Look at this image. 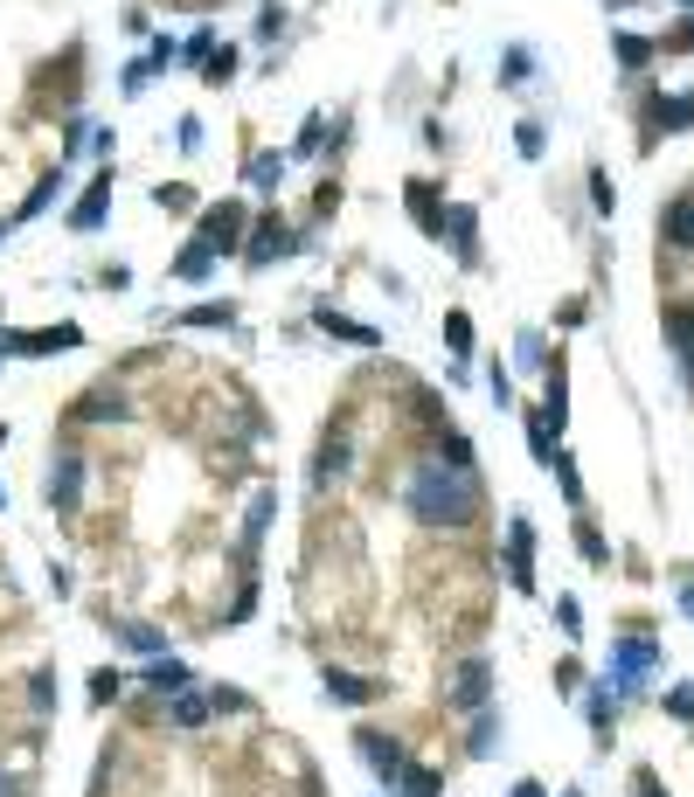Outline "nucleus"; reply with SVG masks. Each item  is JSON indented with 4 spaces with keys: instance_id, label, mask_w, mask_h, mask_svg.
<instances>
[{
    "instance_id": "f257e3e1",
    "label": "nucleus",
    "mask_w": 694,
    "mask_h": 797,
    "mask_svg": "<svg viewBox=\"0 0 694 797\" xmlns=\"http://www.w3.org/2000/svg\"><path fill=\"white\" fill-rule=\"evenodd\" d=\"M403 506L417 514L424 527H473L486 492H479V471H459L445 458H417L403 479Z\"/></svg>"
},
{
    "instance_id": "f03ea898",
    "label": "nucleus",
    "mask_w": 694,
    "mask_h": 797,
    "mask_svg": "<svg viewBox=\"0 0 694 797\" xmlns=\"http://www.w3.org/2000/svg\"><path fill=\"white\" fill-rule=\"evenodd\" d=\"M243 236H251V208L243 201H216L195 216V250H209V257H236Z\"/></svg>"
},
{
    "instance_id": "7ed1b4c3",
    "label": "nucleus",
    "mask_w": 694,
    "mask_h": 797,
    "mask_svg": "<svg viewBox=\"0 0 694 797\" xmlns=\"http://www.w3.org/2000/svg\"><path fill=\"white\" fill-rule=\"evenodd\" d=\"M445 700H452L459 714L494 708V659H486V652H465V659H459V673H452V687H445Z\"/></svg>"
},
{
    "instance_id": "20e7f679",
    "label": "nucleus",
    "mask_w": 694,
    "mask_h": 797,
    "mask_svg": "<svg viewBox=\"0 0 694 797\" xmlns=\"http://www.w3.org/2000/svg\"><path fill=\"white\" fill-rule=\"evenodd\" d=\"M653 666H660V645L632 632V638H618V645H611V673H605V687H618V694H640V679H646Z\"/></svg>"
},
{
    "instance_id": "39448f33",
    "label": "nucleus",
    "mask_w": 694,
    "mask_h": 797,
    "mask_svg": "<svg viewBox=\"0 0 694 797\" xmlns=\"http://www.w3.org/2000/svg\"><path fill=\"white\" fill-rule=\"evenodd\" d=\"M354 756L375 770V784H389L397 790V776L410 770V749H403V735H382V728H362L354 735Z\"/></svg>"
},
{
    "instance_id": "423d86ee",
    "label": "nucleus",
    "mask_w": 694,
    "mask_h": 797,
    "mask_svg": "<svg viewBox=\"0 0 694 797\" xmlns=\"http://www.w3.org/2000/svg\"><path fill=\"white\" fill-rule=\"evenodd\" d=\"M292 250H299V236H292L285 216H257L251 236H243V263H251V271H265L271 257H292Z\"/></svg>"
},
{
    "instance_id": "0eeeda50",
    "label": "nucleus",
    "mask_w": 694,
    "mask_h": 797,
    "mask_svg": "<svg viewBox=\"0 0 694 797\" xmlns=\"http://www.w3.org/2000/svg\"><path fill=\"white\" fill-rule=\"evenodd\" d=\"M84 479H90V458H77V451L49 458V479H42V492H49V506H56V514H77V506H84Z\"/></svg>"
},
{
    "instance_id": "6e6552de",
    "label": "nucleus",
    "mask_w": 694,
    "mask_h": 797,
    "mask_svg": "<svg viewBox=\"0 0 694 797\" xmlns=\"http://www.w3.org/2000/svg\"><path fill=\"white\" fill-rule=\"evenodd\" d=\"M640 125H646V146L660 139H673V132H694V98H667V90H653L646 98V111H640Z\"/></svg>"
},
{
    "instance_id": "1a4fd4ad",
    "label": "nucleus",
    "mask_w": 694,
    "mask_h": 797,
    "mask_svg": "<svg viewBox=\"0 0 694 797\" xmlns=\"http://www.w3.org/2000/svg\"><path fill=\"white\" fill-rule=\"evenodd\" d=\"M63 347H84V327H28V333H0V354H63Z\"/></svg>"
},
{
    "instance_id": "9d476101",
    "label": "nucleus",
    "mask_w": 694,
    "mask_h": 797,
    "mask_svg": "<svg viewBox=\"0 0 694 797\" xmlns=\"http://www.w3.org/2000/svg\"><path fill=\"white\" fill-rule=\"evenodd\" d=\"M348 465H354V430H348V424H333L327 438H320V451H313V492H327Z\"/></svg>"
},
{
    "instance_id": "9b49d317",
    "label": "nucleus",
    "mask_w": 694,
    "mask_h": 797,
    "mask_svg": "<svg viewBox=\"0 0 694 797\" xmlns=\"http://www.w3.org/2000/svg\"><path fill=\"white\" fill-rule=\"evenodd\" d=\"M508 583L521 597H535V527H528V514L508 520Z\"/></svg>"
},
{
    "instance_id": "f8f14e48",
    "label": "nucleus",
    "mask_w": 694,
    "mask_h": 797,
    "mask_svg": "<svg viewBox=\"0 0 694 797\" xmlns=\"http://www.w3.org/2000/svg\"><path fill=\"white\" fill-rule=\"evenodd\" d=\"M320 687H327L333 708H368V700H382V679H368V673H354V666H327Z\"/></svg>"
},
{
    "instance_id": "ddd939ff",
    "label": "nucleus",
    "mask_w": 694,
    "mask_h": 797,
    "mask_svg": "<svg viewBox=\"0 0 694 797\" xmlns=\"http://www.w3.org/2000/svg\"><path fill=\"white\" fill-rule=\"evenodd\" d=\"M105 216H111V167H98V181L84 187V201L70 208V230L90 236V230H105Z\"/></svg>"
},
{
    "instance_id": "4468645a",
    "label": "nucleus",
    "mask_w": 694,
    "mask_h": 797,
    "mask_svg": "<svg viewBox=\"0 0 694 797\" xmlns=\"http://www.w3.org/2000/svg\"><path fill=\"white\" fill-rule=\"evenodd\" d=\"M438 236H452L459 263H479V208H465V201H445V230H438Z\"/></svg>"
},
{
    "instance_id": "2eb2a0df",
    "label": "nucleus",
    "mask_w": 694,
    "mask_h": 797,
    "mask_svg": "<svg viewBox=\"0 0 694 797\" xmlns=\"http://www.w3.org/2000/svg\"><path fill=\"white\" fill-rule=\"evenodd\" d=\"M403 208H410V222H417L424 236L445 230V195H438V181H410V187H403Z\"/></svg>"
},
{
    "instance_id": "dca6fc26",
    "label": "nucleus",
    "mask_w": 694,
    "mask_h": 797,
    "mask_svg": "<svg viewBox=\"0 0 694 797\" xmlns=\"http://www.w3.org/2000/svg\"><path fill=\"white\" fill-rule=\"evenodd\" d=\"M271 520H278V486H257L251 492V514H243V568H251V555H257V541H265Z\"/></svg>"
},
{
    "instance_id": "f3484780",
    "label": "nucleus",
    "mask_w": 694,
    "mask_h": 797,
    "mask_svg": "<svg viewBox=\"0 0 694 797\" xmlns=\"http://www.w3.org/2000/svg\"><path fill=\"white\" fill-rule=\"evenodd\" d=\"M70 416H77V424H133V403H125L119 389H90Z\"/></svg>"
},
{
    "instance_id": "a211bd4d",
    "label": "nucleus",
    "mask_w": 694,
    "mask_h": 797,
    "mask_svg": "<svg viewBox=\"0 0 694 797\" xmlns=\"http://www.w3.org/2000/svg\"><path fill=\"white\" fill-rule=\"evenodd\" d=\"M160 714H167V728H202L216 708H209V687H187L174 700H160Z\"/></svg>"
},
{
    "instance_id": "6ab92c4d",
    "label": "nucleus",
    "mask_w": 694,
    "mask_h": 797,
    "mask_svg": "<svg viewBox=\"0 0 694 797\" xmlns=\"http://www.w3.org/2000/svg\"><path fill=\"white\" fill-rule=\"evenodd\" d=\"M146 687H154L160 700H174V694H187V687H195V673H187L174 652H160V659H146Z\"/></svg>"
},
{
    "instance_id": "aec40b11",
    "label": "nucleus",
    "mask_w": 694,
    "mask_h": 797,
    "mask_svg": "<svg viewBox=\"0 0 694 797\" xmlns=\"http://www.w3.org/2000/svg\"><path fill=\"white\" fill-rule=\"evenodd\" d=\"M313 327L333 333V340H354V347H382V333L362 327V319H348V312H333V306H313Z\"/></svg>"
},
{
    "instance_id": "412c9836",
    "label": "nucleus",
    "mask_w": 694,
    "mask_h": 797,
    "mask_svg": "<svg viewBox=\"0 0 694 797\" xmlns=\"http://www.w3.org/2000/svg\"><path fill=\"white\" fill-rule=\"evenodd\" d=\"M660 236L673 243V250H694V195H681V201L660 208Z\"/></svg>"
},
{
    "instance_id": "4be33fe9",
    "label": "nucleus",
    "mask_w": 694,
    "mask_h": 797,
    "mask_svg": "<svg viewBox=\"0 0 694 797\" xmlns=\"http://www.w3.org/2000/svg\"><path fill=\"white\" fill-rule=\"evenodd\" d=\"M667 340H673V354H681V368L694 375V306H667Z\"/></svg>"
},
{
    "instance_id": "5701e85b",
    "label": "nucleus",
    "mask_w": 694,
    "mask_h": 797,
    "mask_svg": "<svg viewBox=\"0 0 694 797\" xmlns=\"http://www.w3.org/2000/svg\"><path fill=\"white\" fill-rule=\"evenodd\" d=\"M500 735H508L500 708H479V714H473V735H465V749H473V756H494V749H500Z\"/></svg>"
},
{
    "instance_id": "b1692460",
    "label": "nucleus",
    "mask_w": 694,
    "mask_h": 797,
    "mask_svg": "<svg viewBox=\"0 0 694 797\" xmlns=\"http://www.w3.org/2000/svg\"><path fill=\"white\" fill-rule=\"evenodd\" d=\"M243 181H251L257 195H278V181H285V154H251V167H243Z\"/></svg>"
},
{
    "instance_id": "393cba45",
    "label": "nucleus",
    "mask_w": 694,
    "mask_h": 797,
    "mask_svg": "<svg viewBox=\"0 0 694 797\" xmlns=\"http://www.w3.org/2000/svg\"><path fill=\"white\" fill-rule=\"evenodd\" d=\"M576 555H584L590 568H611V541L597 535V520H590V514H576Z\"/></svg>"
},
{
    "instance_id": "a878e982",
    "label": "nucleus",
    "mask_w": 694,
    "mask_h": 797,
    "mask_svg": "<svg viewBox=\"0 0 694 797\" xmlns=\"http://www.w3.org/2000/svg\"><path fill=\"white\" fill-rule=\"evenodd\" d=\"M535 77V49L528 42H514V49H500V84H508V90H521V84H528Z\"/></svg>"
},
{
    "instance_id": "bb28decb",
    "label": "nucleus",
    "mask_w": 694,
    "mask_h": 797,
    "mask_svg": "<svg viewBox=\"0 0 694 797\" xmlns=\"http://www.w3.org/2000/svg\"><path fill=\"white\" fill-rule=\"evenodd\" d=\"M111 638H119L125 652H146V659H160V652H167V632H154V624H119Z\"/></svg>"
},
{
    "instance_id": "cd10ccee",
    "label": "nucleus",
    "mask_w": 694,
    "mask_h": 797,
    "mask_svg": "<svg viewBox=\"0 0 694 797\" xmlns=\"http://www.w3.org/2000/svg\"><path fill=\"white\" fill-rule=\"evenodd\" d=\"M528 451H535V465H556V424L541 416V403L528 409Z\"/></svg>"
},
{
    "instance_id": "c85d7f7f",
    "label": "nucleus",
    "mask_w": 694,
    "mask_h": 797,
    "mask_svg": "<svg viewBox=\"0 0 694 797\" xmlns=\"http://www.w3.org/2000/svg\"><path fill=\"white\" fill-rule=\"evenodd\" d=\"M445 790V776L430 770V763H410L403 776H397V797H438Z\"/></svg>"
},
{
    "instance_id": "c756f323",
    "label": "nucleus",
    "mask_w": 694,
    "mask_h": 797,
    "mask_svg": "<svg viewBox=\"0 0 694 797\" xmlns=\"http://www.w3.org/2000/svg\"><path fill=\"white\" fill-rule=\"evenodd\" d=\"M549 471H556V486H562V500H570V506H576V514H584V479H576V458H570V451H562V444H556V465H549Z\"/></svg>"
},
{
    "instance_id": "7c9ffc66",
    "label": "nucleus",
    "mask_w": 694,
    "mask_h": 797,
    "mask_svg": "<svg viewBox=\"0 0 694 797\" xmlns=\"http://www.w3.org/2000/svg\"><path fill=\"white\" fill-rule=\"evenodd\" d=\"M611 49H618V63H625V70H646L653 56H660V42H646V35H611Z\"/></svg>"
},
{
    "instance_id": "2f4dec72",
    "label": "nucleus",
    "mask_w": 694,
    "mask_h": 797,
    "mask_svg": "<svg viewBox=\"0 0 694 797\" xmlns=\"http://www.w3.org/2000/svg\"><path fill=\"white\" fill-rule=\"evenodd\" d=\"M167 271H174L181 284H202V278H209V271H216V257H209V250H195V243H187V250H181L174 263H167Z\"/></svg>"
},
{
    "instance_id": "473e14b6",
    "label": "nucleus",
    "mask_w": 694,
    "mask_h": 797,
    "mask_svg": "<svg viewBox=\"0 0 694 797\" xmlns=\"http://www.w3.org/2000/svg\"><path fill=\"white\" fill-rule=\"evenodd\" d=\"M236 63H243V56H236L230 42H222V49L209 56V63H202V84H209V90H222V84H236Z\"/></svg>"
},
{
    "instance_id": "72a5a7b5",
    "label": "nucleus",
    "mask_w": 694,
    "mask_h": 797,
    "mask_svg": "<svg viewBox=\"0 0 694 797\" xmlns=\"http://www.w3.org/2000/svg\"><path fill=\"white\" fill-rule=\"evenodd\" d=\"M111 700H125V673L98 666V673H90V708H111Z\"/></svg>"
},
{
    "instance_id": "f704fd0d",
    "label": "nucleus",
    "mask_w": 694,
    "mask_h": 797,
    "mask_svg": "<svg viewBox=\"0 0 694 797\" xmlns=\"http://www.w3.org/2000/svg\"><path fill=\"white\" fill-rule=\"evenodd\" d=\"M514 154H521V160H541V154H549V132H541V119H521V125H514Z\"/></svg>"
},
{
    "instance_id": "c9c22d12",
    "label": "nucleus",
    "mask_w": 694,
    "mask_h": 797,
    "mask_svg": "<svg viewBox=\"0 0 694 797\" xmlns=\"http://www.w3.org/2000/svg\"><path fill=\"white\" fill-rule=\"evenodd\" d=\"M445 347H452L459 360H465V354H473V319H465L459 306H452V312H445Z\"/></svg>"
},
{
    "instance_id": "e433bc0d",
    "label": "nucleus",
    "mask_w": 694,
    "mask_h": 797,
    "mask_svg": "<svg viewBox=\"0 0 694 797\" xmlns=\"http://www.w3.org/2000/svg\"><path fill=\"white\" fill-rule=\"evenodd\" d=\"M154 201H160V208H174V216H202V208H195V187H187V181L154 187Z\"/></svg>"
},
{
    "instance_id": "4c0bfd02",
    "label": "nucleus",
    "mask_w": 694,
    "mask_h": 797,
    "mask_svg": "<svg viewBox=\"0 0 694 797\" xmlns=\"http://www.w3.org/2000/svg\"><path fill=\"white\" fill-rule=\"evenodd\" d=\"M584 708H590V728H597V735H611V721H618V694H611V687H597Z\"/></svg>"
},
{
    "instance_id": "58836bf2",
    "label": "nucleus",
    "mask_w": 694,
    "mask_h": 797,
    "mask_svg": "<svg viewBox=\"0 0 694 797\" xmlns=\"http://www.w3.org/2000/svg\"><path fill=\"white\" fill-rule=\"evenodd\" d=\"M28 714H56V673L49 666L28 679Z\"/></svg>"
},
{
    "instance_id": "ea45409f",
    "label": "nucleus",
    "mask_w": 694,
    "mask_h": 797,
    "mask_svg": "<svg viewBox=\"0 0 694 797\" xmlns=\"http://www.w3.org/2000/svg\"><path fill=\"white\" fill-rule=\"evenodd\" d=\"M514 360H521L528 375H541V368H549V340H541V333L528 327V333H521V354H514Z\"/></svg>"
},
{
    "instance_id": "a19ab883",
    "label": "nucleus",
    "mask_w": 694,
    "mask_h": 797,
    "mask_svg": "<svg viewBox=\"0 0 694 797\" xmlns=\"http://www.w3.org/2000/svg\"><path fill=\"white\" fill-rule=\"evenodd\" d=\"M590 208H597V216H611V208H618V187H611L605 167H590Z\"/></svg>"
},
{
    "instance_id": "79ce46f5",
    "label": "nucleus",
    "mask_w": 694,
    "mask_h": 797,
    "mask_svg": "<svg viewBox=\"0 0 694 797\" xmlns=\"http://www.w3.org/2000/svg\"><path fill=\"white\" fill-rule=\"evenodd\" d=\"M556 624H562V638H584V603H576V597H556Z\"/></svg>"
},
{
    "instance_id": "37998d69",
    "label": "nucleus",
    "mask_w": 694,
    "mask_h": 797,
    "mask_svg": "<svg viewBox=\"0 0 694 797\" xmlns=\"http://www.w3.org/2000/svg\"><path fill=\"white\" fill-rule=\"evenodd\" d=\"M209 708H216V714H251V694H236V687H209Z\"/></svg>"
},
{
    "instance_id": "c03bdc74",
    "label": "nucleus",
    "mask_w": 694,
    "mask_h": 797,
    "mask_svg": "<svg viewBox=\"0 0 694 797\" xmlns=\"http://www.w3.org/2000/svg\"><path fill=\"white\" fill-rule=\"evenodd\" d=\"M660 700H667V714H673V721H694V687H687V679H681V687H667Z\"/></svg>"
},
{
    "instance_id": "a18cd8bd",
    "label": "nucleus",
    "mask_w": 694,
    "mask_h": 797,
    "mask_svg": "<svg viewBox=\"0 0 694 797\" xmlns=\"http://www.w3.org/2000/svg\"><path fill=\"white\" fill-rule=\"evenodd\" d=\"M320 139H327V119H320V111H313V119H306V132H299V146H292V154H320Z\"/></svg>"
},
{
    "instance_id": "49530a36",
    "label": "nucleus",
    "mask_w": 694,
    "mask_h": 797,
    "mask_svg": "<svg viewBox=\"0 0 694 797\" xmlns=\"http://www.w3.org/2000/svg\"><path fill=\"white\" fill-rule=\"evenodd\" d=\"M209 56H216V35H209V28H202V35H195V42H187V49H181V63H195V70H202V63H209Z\"/></svg>"
},
{
    "instance_id": "de8ad7c7",
    "label": "nucleus",
    "mask_w": 694,
    "mask_h": 797,
    "mask_svg": "<svg viewBox=\"0 0 694 797\" xmlns=\"http://www.w3.org/2000/svg\"><path fill=\"white\" fill-rule=\"evenodd\" d=\"M486 389H494V403H500V409H514V382H508V368H486Z\"/></svg>"
},
{
    "instance_id": "09e8293b",
    "label": "nucleus",
    "mask_w": 694,
    "mask_h": 797,
    "mask_svg": "<svg viewBox=\"0 0 694 797\" xmlns=\"http://www.w3.org/2000/svg\"><path fill=\"white\" fill-rule=\"evenodd\" d=\"M230 306H195V312H187V327H230Z\"/></svg>"
},
{
    "instance_id": "8fccbe9b",
    "label": "nucleus",
    "mask_w": 694,
    "mask_h": 797,
    "mask_svg": "<svg viewBox=\"0 0 694 797\" xmlns=\"http://www.w3.org/2000/svg\"><path fill=\"white\" fill-rule=\"evenodd\" d=\"M146 84H154V63H125V98H139Z\"/></svg>"
},
{
    "instance_id": "3c124183",
    "label": "nucleus",
    "mask_w": 694,
    "mask_h": 797,
    "mask_svg": "<svg viewBox=\"0 0 694 797\" xmlns=\"http://www.w3.org/2000/svg\"><path fill=\"white\" fill-rule=\"evenodd\" d=\"M278 28H285V8H265V14H257V42H271Z\"/></svg>"
},
{
    "instance_id": "603ef678",
    "label": "nucleus",
    "mask_w": 694,
    "mask_h": 797,
    "mask_svg": "<svg viewBox=\"0 0 694 797\" xmlns=\"http://www.w3.org/2000/svg\"><path fill=\"white\" fill-rule=\"evenodd\" d=\"M174 139H181V154H195V146H202V119H181Z\"/></svg>"
},
{
    "instance_id": "864d4df0",
    "label": "nucleus",
    "mask_w": 694,
    "mask_h": 797,
    "mask_svg": "<svg viewBox=\"0 0 694 797\" xmlns=\"http://www.w3.org/2000/svg\"><path fill=\"white\" fill-rule=\"evenodd\" d=\"M660 49H681V56H694V22H687V28H673V35H667Z\"/></svg>"
},
{
    "instance_id": "5fc2aeb1",
    "label": "nucleus",
    "mask_w": 694,
    "mask_h": 797,
    "mask_svg": "<svg viewBox=\"0 0 694 797\" xmlns=\"http://www.w3.org/2000/svg\"><path fill=\"white\" fill-rule=\"evenodd\" d=\"M22 790H28V776H14L8 763H0V797H22Z\"/></svg>"
},
{
    "instance_id": "6e6d98bb",
    "label": "nucleus",
    "mask_w": 694,
    "mask_h": 797,
    "mask_svg": "<svg viewBox=\"0 0 694 797\" xmlns=\"http://www.w3.org/2000/svg\"><path fill=\"white\" fill-rule=\"evenodd\" d=\"M632 790H640V797H667V790H660V776H653V770H640V776H632Z\"/></svg>"
},
{
    "instance_id": "4d7b16f0",
    "label": "nucleus",
    "mask_w": 694,
    "mask_h": 797,
    "mask_svg": "<svg viewBox=\"0 0 694 797\" xmlns=\"http://www.w3.org/2000/svg\"><path fill=\"white\" fill-rule=\"evenodd\" d=\"M508 797H549V790H541V784H535V776H521V784H514Z\"/></svg>"
},
{
    "instance_id": "13d9d810",
    "label": "nucleus",
    "mask_w": 694,
    "mask_h": 797,
    "mask_svg": "<svg viewBox=\"0 0 694 797\" xmlns=\"http://www.w3.org/2000/svg\"><path fill=\"white\" fill-rule=\"evenodd\" d=\"M681 617L694 624V583H681Z\"/></svg>"
},
{
    "instance_id": "bf43d9fd",
    "label": "nucleus",
    "mask_w": 694,
    "mask_h": 797,
    "mask_svg": "<svg viewBox=\"0 0 694 797\" xmlns=\"http://www.w3.org/2000/svg\"><path fill=\"white\" fill-rule=\"evenodd\" d=\"M618 8H640V0H618Z\"/></svg>"
},
{
    "instance_id": "052dcab7",
    "label": "nucleus",
    "mask_w": 694,
    "mask_h": 797,
    "mask_svg": "<svg viewBox=\"0 0 694 797\" xmlns=\"http://www.w3.org/2000/svg\"><path fill=\"white\" fill-rule=\"evenodd\" d=\"M673 8H694V0H673Z\"/></svg>"
},
{
    "instance_id": "680f3d73",
    "label": "nucleus",
    "mask_w": 694,
    "mask_h": 797,
    "mask_svg": "<svg viewBox=\"0 0 694 797\" xmlns=\"http://www.w3.org/2000/svg\"><path fill=\"white\" fill-rule=\"evenodd\" d=\"M0 444H8V424H0Z\"/></svg>"
},
{
    "instance_id": "e2e57ef3",
    "label": "nucleus",
    "mask_w": 694,
    "mask_h": 797,
    "mask_svg": "<svg viewBox=\"0 0 694 797\" xmlns=\"http://www.w3.org/2000/svg\"><path fill=\"white\" fill-rule=\"evenodd\" d=\"M562 797H584V790H562Z\"/></svg>"
},
{
    "instance_id": "0e129e2a",
    "label": "nucleus",
    "mask_w": 694,
    "mask_h": 797,
    "mask_svg": "<svg viewBox=\"0 0 694 797\" xmlns=\"http://www.w3.org/2000/svg\"><path fill=\"white\" fill-rule=\"evenodd\" d=\"M0 236H8V222H0Z\"/></svg>"
}]
</instances>
